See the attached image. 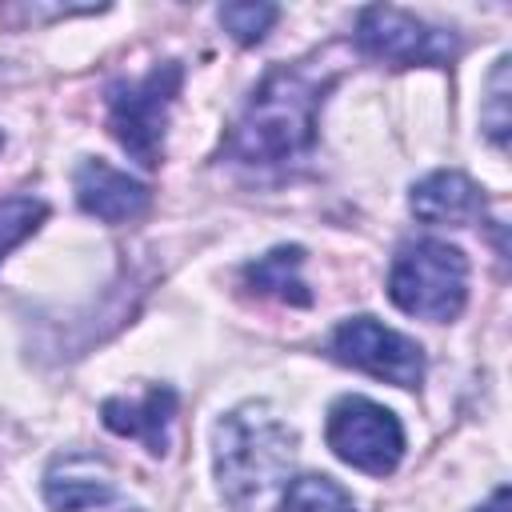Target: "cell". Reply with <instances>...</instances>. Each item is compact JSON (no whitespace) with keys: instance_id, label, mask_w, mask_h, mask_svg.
Masks as SVG:
<instances>
[{"instance_id":"e0dca14e","label":"cell","mask_w":512,"mask_h":512,"mask_svg":"<svg viewBox=\"0 0 512 512\" xmlns=\"http://www.w3.org/2000/svg\"><path fill=\"white\" fill-rule=\"evenodd\" d=\"M476 512H508V488H496L492 500L484 508H476Z\"/></svg>"},{"instance_id":"ba28073f","label":"cell","mask_w":512,"mask_h":512,"mask_svg":"<svg viewBox=\"0 0 512 512\" xmlns=\"http://www.w3.org/2000/svg\"><path fill=\"white\" fill-rule=\"evenodd\" d=\"M116 496V476L96 452H64L44 472V500L56 512H84Z\"/></svg>"},{"instance_id":"9a60e30c","label":"cell","mask_w":512,"mask_h":512,"mask_svg":"<svg viewBox=\"0 0 512 512\" xmlns=\"http://www.w3.org/2000/svg\"><path fill=\"white\" fill-rule=\"evenodd\" d=\"M276 16H280L276 4H224V8H220L224 32H228L232 40H240V44L264 40V32L276 24Z\"/></svg>"},{"instance_id":"7a4b0ae2","label":"cell","mask_w":512,"mask_h":512,"mask_svg":"<svg viewBox=\"0 0 512 512\" xmlns=\"http://www.w3.org/2000/svg\"><path fill=\"white\" fill-rule=\"evenodd\" d=\"M296 432L260 400L232 408L216 424V480L232 508L260 504L292 468Z\"/></svg>"},{"instance_id":"ac0fdd59","label":"cell","mask_w":512,"mask_h":512,"mask_svg":"<svg viewBox=\"0 0 512 512\" xmlns=\"http://www.w3.org/2000/svg\"><path fill=\"white\" fill-rule=\"evenodd\" d=\"M0 144H4V136H0Z\"/></svg>"},{"instance_id":"5bb4252c","label":"cell","mask_w":512,"mask_h":512,"mask_svg":"<svg viewBox=\"0 0 512 512\" xmlns=\"http://www.w3.org/2000/svg\"><path fill=\"white\" fill-rule=\"evenodd\" d=\"M48 216V204L44 200H32V196H8L0 200V260L40 228V220Z\"/></svg>"},{"instance_id":"8fae6325","label":"cell","mask_w":512,"mask_h":512,"mask_svg":"<svg viewBox=\"0 0 512 512\" xmlns=\"http://www.w3.org/2000/svg\"><path fill=\"white\" fill-rule=\"evenodd\" d=\"M412 212L428 224H464L484 212V196L464 172H432L412 188Z\"/></svg>"},{"instance_id":"52a82bcc","label":"cell","mask_w":512,"mask_h":512,"mask_svg":"<svg viewBox=\"0 0 512 512\" xmlns=\"http://www.w3.org/2000/svg\"><path fill=\"white\" fill-rule=\"evenodd\" d=\"M332 356L368 376H380L400 388H416L424 380V352L416 340L384 328L372 316H352L332 332Z\"/></svg>"},{"instance_id":"4fadbf2b","label":"cell","mask_w":512,"mask_h":512,"mask_svg":"<svg viewBox=\"0 0 512 512\" xmlns=\"http://www.w3.org/2000/svg\"><path fill=\"white\" fill-rule=\"evenodd\" d=\"M280 512H356L352 496L332 476H296L284 492Z\"/></svg>"},{"instance_id":"277c9868","label":"cell","mask_w":512,"mask_h":512,"mask_svg":"<svg viewBox=\"0 0 512 512\" xmlns=\"http://www.w3.org/2000/svg\"><path fill=\"white\" fill-rule=\"evenodd\" d=\"M180 80H184V68L176 60H164L152 72H144L140 80L108 88V128L120 140V148L132 160H140L144 168L160 164L164 124H168V112L176 104Z\"/></svg>"},{"instance_id":"2e32d148","label":"cell","mask_w":512,"mask_h":512,"mask_svg":"<svg viewBox=\"0 0 512 512\" xmlns=\"http://www.w3.org/2000/svg\"><path fill=\"white\" fill-rule=\"evenodd\" d=\"M504 104H508V60H500L496 64V72H492V92H488V132H492V140L496 144H504L508 140V112H504Z\"/></svg>"},{"instance_id":"30bf717a","label":"cell","mask_w":512,"mask_h":512,"mask_svg":"<svg viewBox=\"0 0 512 512\" xmlns=\"http://www.w3.org/2000/svg\"><path fill=\"white\" fill-rule=\"evenodd\" d=\"M104 424L116 432V436H128V440H140L152 456H164L168 452V428H172V416H176V392L172 388H148L140 400H104L100 408Z\"/></svg>"},{"instance_id":"5b68a950","label":"cell","mask_w":512,"mask_h":512,"mask_svg":"<svg viewBox=\"0 0 512 512\" xmlns=\"http://www.w3.org/2000/svg\"><path fill=\"white\" fill-rule=\"evenodd\" d=\"M324 440L344 464H352L368 476H388L404 456L400 420L384 404L364 400V396H340L332 404Z\"/></svg>"},{"instance_id":"3957f363","label":"cell","mask_w":512,"mask_h":512,"mask_svg":"<svg viewBox=\"0 0 512 512\" xmlns=\"http://www.w3.org/2000/svg\"><path fill=\"white\" fill-rule=\"evenodd\" d=\"M388 296L400 312L420 320H452L468 296V260L444 240H412L396 252Z\"/></svg>"},{"instance_id":"9c48e42d","label":"cell","mask_w":512,"mask_h":512,"mask_svg":"<svg viewBox=\"0 0 512 512\" xmlns=\"http://www.w3.org/2000/svg\"><path fill=\"white\" fill-rule=\"evenodd\" d=\"M76 200L88 216L108 220V224H124L136 220L148 208V188L140 180H132L128 172L104 164V160H84L76 168Z\"/></svg>"},{"instance_id":"8992f818","label":"cell","mask_w":512,"mask_h":512,"mask_svg":"<svg viewBox=\"0 0 512 512\" xmlns=\"http://www.w3.org/2000/svg\"><path fill=\"white\" fill-rule=\"evenodd\" d=\"M356 44L364 56L396 64V68H412V64H452L460 52L456 32L432 28L424 20H416L412 12L400 8H384L372 4L360 12L356 20Z\"/></svg>"},{"instance_id":"7c38bea8","label":"cell","mask_w":512,"mask_h":512,"mask_svg":"<svg viewBox=\"0 0 512 512\" xmlns=\"http://www.w3.org/2000/svg\"><path fill=\"white\" fill-rule=\"evenodd\" d=\"M300 264H304L300 248H272L268 256H260L256 264L244 268V280L260 296H276L284 304H300L304 308V304H312V292L300 280Z\"/></svg>"},{"instance_id":"6da1fadb","label":"cell","mask_w":512,"mask_h":512,"mask_svg":"<svg viewBox=\"0 0 512 512\" xmlns=\"http://www.w3.org/2000/svg\"><path fill=\"white\" fill-rule=\"evenodd\" d=\"M332 84L336 76H320L312 64L272 68L236 116L224 140V156L248 168H276L300 160L316 140V112Z\"/></svg>"}]
</instances>
